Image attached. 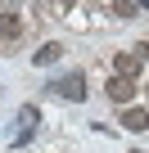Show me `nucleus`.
<instances>
[{
  "instance_id": "7ed1b4c3",
  "label": "nucleus",
  "mask_w": 149,
  "mask_h": 153,
  "mask_svg": "<svg viewBox=\"0 0 149 153\" xmlns=\"http://www.w3.org/2000/svg\"><path fill=\"white\" fill-rule=\"evenodd\" d=\"M136 81H127V76H113V81H109V99L113 104H122V108H131V99H136Z\"/></svg>"
},
{
  "instance_id": "6e6552de",
  "label": "nucleus",
  "mask_w": 149,
  "mask_h": 153,
  "mask_svg": "<svg viewBox=\"0 0 149 153\" xmlns=\"http://www.w3.org/2000/svg\"><path fill=\"white\" fill-rule=\"evenodd\" d=\"M113 14L118 18H136L140 9H136V0H113Z\"/></svg>"
},
{
  "instance_id": "39448f33",
  "label": "nucleus",
  "mask_w": 149,
  "mask_h": 153,
  "mask_svg": "<svg viewBox=\"0 0 149 153\" xmlns=\"http://www.w3.org/2000/svg\"><path fill=\"white\" fill-rule=\"evenodd\" d=\"M140 68H145V63H140L136 54H118V59H113V76H127V81H136Z\"/></svg>"
},
{
  "instance_id": "f03ea898",
  "label": "nucleus",
  "mask_w": 149,
  "mask_h": 153,
  "mask_svg": "<svg viewBox=\"0 0 149 153\" xmlns=\"http://www.w3.org/2000/svg\"><path fill=\"white\" fill-rule=\"evenodd\" d=\"M36 122H41V108H18V126H14V144H27L32 135H36Z\"/></svg>"
},
{
  "instance_id": "f257e3e1",
  "label": "nucleus",
  "mask_w": 149,
  "mask_h": 153,
  "mask_svg": "<svg viewBox=\"0 0 149 153\" xmlns=\"http://www.w3.org/2000/svg\"><path fill=\"white\" fill-rule=\"evenodd\" d=\"M50 90L63 95V99H72V104H82V99H86V76H82V72H63V76L50 81Z\"/></svg>"
},
{
  "instance_id": "20e7f679",
  "label": "nucleus",
  "mask_w": 149,
  "mask_h": 153,
  "mask_svg": "<svg viewBox=\"0 0 149 153\" xmlns=\"http://www.w3.org/2000/svg\"><path fill=\"white\" fill-rule=\"evenodd\" d=\"M122 126H127L131 135H145V131H149V108H136V104H131V108L122 113Z\"/></svg>"
},
{
  "instance_id": "9d476101",
  "label": "nucleus",
  "mask_w": 149,
  "mask_h": 153,
  "mask_svg": "<svg viewBox=\"0 0 149 153\" xmlns=\"http://www.w3.org/2000/svg\"><path fill=\"white\" fill-rule=\"evenodd\" d=\"M131 153H145V149H131Z\"/></svg>"
},
{
  "instance_id": "423d86ee",
  "label": "nucleus",
  "mask_w": 149,
  "mask_h": 153,
  "mask_svg": "<svg viewBox=\"0 0 149 153\" xmlns=\"http://www.w3.org/2000/svg\"><path fill=\"white\" fill-rule=\"evenodd\" d=\"M63 59V45L59 41H45L41 50H36V68H50V63H59Z\"/></svg>"
},
{
  "instance_id": "0eeeda50",
  "label": "nucleus",
  "mask_w": 149,
  "mask_h": 153,
  "mask_svg": "<svg viewBox=\"0 0 149 153\" xmlns=\"http://www.w3.org/2000/svg\"><path fill=\"white\" fill-rule=\"evenodd\" d=\"M18 32H23L18 14H0V41H18Z\"/></svg>"
},
{
  "instance_id": "1a4fd4ad",
  "label": "nucleus",
  "mask_w": 149,
  "mask_h": 153,
  "mask_svg": "<svg viewBox=\"0 0 149 153\" xmlns=\"http://www.w3.org/2000/svg\"><path fill=\"white\" fill-rule=\"evenodd\" d=\"M59 5H63V9H72V0H59Z\"/></svg>"
}]
</instances>
